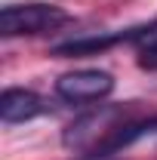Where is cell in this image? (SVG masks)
<instances>
[{
  "label": "cell",
  "mask_w": 157,
  "mask_h": 160,
  "mask_svg": "<svg viewBox=\"0 0 157 160\" xmlns=\"http://www.w3.org/2000/svg\"><path fill=\"white\" fill-rule=\"evenodd\" d=\"M71 16L56 3H9L0 12V34L3 37H34L49 34L68 25Z\"/></svg>",
  "instance_id": "6da1fadb"
},
{
  "label": "cell",
  "mask_w": 157,
  "mask_h": 160,
  "mask_svg": "<svg viewBox=\"0 0 157 160\" xmlns=\"http://www.w3.org/2000/svg\"><path fill=\"white\" fill-rule=\"evenodd\" d=\"M129 43L136 46L139 65L148 68V71H157V19L145 28H136L129 31Z\"/></svg>",
  "instance_id": "5b68a950"
},
{
  "label": "cell",
  "mask_w": 157,
  "mask_h": 160,
  "mask_svg": "<svg viewBox=\"0 0 157 160\" xmlns=\"http://www.w3.org/2000/svg\"><path fill=\"white\" fill-rule=\"evenodd\" d=\"M49 111V102L37 96L34 89H19V86H9L0 99V117L3 123H25V120H34L40 114Z\"/></svg>",
  "instance_id": "3957f363"
},
{
  "label": "cell",
  "mask_w": 157,
  "mask_h": 160,
  "mask_svg": "<svg viewBox=\"0 0 157 160\" xmlns=\"http://www.w3.org/2000/svg\"><path fill=\"white\" fill-rule=\"evenodd\" d=\"M56 92L59 99L71 102V105H89V102H102L105 96L114 92V77L108 71L99 68H80V71H68L56 80Z\"/></svg>",
  "instance_id": "7a4b0ae2"
},
{
  "label": "cell",
  "mask_w": 157,
  "mask_h": 160,
  "mask_svg": "<svg viewBox=\"0 0 157 160\" xmlns=\"http://www.w3.org/2000/svg\"><path fill=\"white\" fill-rule=\"evenodd\" d=\"M117 40H129V34H99V37L68 40V43H59L53 52H56V56H96V52H102V49L114 46Z\"/></svg>",
  "instance_id": "277c9868"
}]
</instances>
